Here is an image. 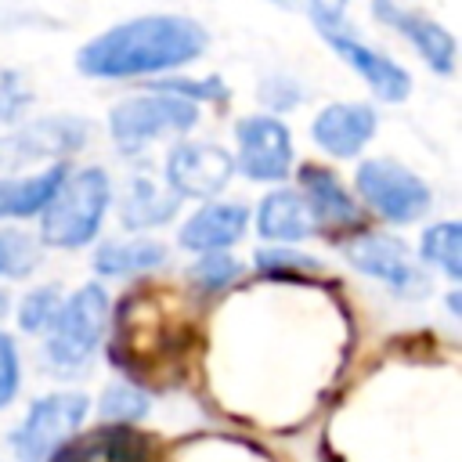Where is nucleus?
Returning <instances> with one entry per match:
<instances>
[{"label": "nucleus", "instance_id": "nucleus-1", "mask_svg": "<svg viewBox=\"0 0 462 462\" xmlns=\"http://www.w3.org/2000/svg\"><path fill=\"white\" fill-rule=\"evenodd\" d=\"M206 47V25L188 14H137L87 40L76 51V72L90 79L162 76L202 58Z\"/></svg>", "mask_w": 462, "mask_h": 462}, {"label": "nucleus", "instance_id": "nucleus-2", "mask_svg": "<svg viewBox=\"0 0 462 462\" xmlns=\"http://www.w3.org/2000/svg\"><path fill=\"white\" fill-rule=\"evenodd\" d=\"M112 202V180L101 166L65 170L51 202L40 209V245L79 249L97 238Z\"/></svg>", "mask_w": 462, "mask_h": 462}, {"label": "nucleus", "instance_id": "nucleus-3", "mask_svg": "<svg viewBox=\"0 0 462 462\" xmlns=\"http://www.w3.org/2000/svg\"><path fill=\"white\" fill-rule=\"evenodd\" d=\"M105 328H108V292L97 282H87L72 296H61V307L47 325V343H43L47 365L65 375L79 372L97 350Z\"/></svg>", "mask_w": 462, "mask_h": 462}, {"label": "nucleus", "instance_id": "nucleus-4", "mask_svg": "<svg viewBox=\"0 0 462 462\" xmlns=\"http://www.w3.org/2000/svg\"><path fill=\"white\" fill-rule=\"evenodd\" d=\"M195 123H199V105L191 97H180L162 87H152L148 94L123 97L108 112V134L123 155L144 152L155 137L188 134Z\"/></svg>", "mask_w": 462, "mask_h": 462}, {"label": "nucleus", "instance_id": "nucleus-5", "mask_svg": "<svg viewBox=\"0 0 462 462\" xmlns=\"http://www.w3.org/2000/svg\"><path fill=\"white\" fill-rule=\"evenodd\" d=\"M354 191L375 217L397 227L422 220L433 202L430 184L397 159H365L354 173Z\"/></svg>", "mask_w": 462, "mask_h": 462}, {"label": "nucleus", "instance_id": "nucleus-6", "mask_svg": "<svg viewBox=\"0 0 462 462\" xmlns=\"http://www.w3.org/2000/svg\"><path fill=\"white\" fill-rule=\"evenodd\" d=\"M90 401L76 390H58L29 404L25 419L11 433V451L18 462H47L87 419Z\"/></svg>", "mask_w": 462, "mask_h": 462}, {"label": "nucleus", "instance_id": "nucleus-7", "mask_svg": "<svg viewBox=\"0 0 462 462\" xmlns=\"http://www.w3.org/2000/svg\"><path fill=\"white\" fill-rule=\"evenodd\" d=\"M343 253L361 274L383 282L397 296L419 300L430 292V278L419 267V260H411L408 242L390 231H361L343 245Z\"/></svg>", "mask_w": 462, "mask_h": 462}, {"label": "nucleus", "instance_id": "nucleus-8", "mask_svg": "<svg viewBox=\"0 0 462 462\" xmlns=\"http://www.w3.org/2000/svg\"><path fill=\"white\" fill-rule=\"evenodd\" d=\"M90 126L76 116H47L29 126H14L0 134V177H11L36 162H54L76 152L87 141Z\"/></svg>", "mask_w": 462, "mask_h": 462}, {"label": "nucleus", "instance_id": "nucleus-9", "mask_svg": "<svg viewBox=\"0 0 462 462\" xmlns=\"http://www.w3.org/2000/svg\"><path fill=\"white\" fill-rule=\"evenodd\" d=\"M235 170L260 184H278L292 170V134L278 116H242L235 123Z\"/></svg>", "mask_w": 462, "mask_h": 462}, {"label": "nucleus", "instance_id": "nucleus-10", "mask_svg": "<svg viewBox=\"0 0 462 462\" xmlns=\"http://www.w3.org/2000/svg\"><path fill=\"white\" fill-rule=\"evenodd\" d=\"M314 29H318L321 40L339 54V61L350 65V69L368 83V90H372L379 101L397 105V101H404V97L411 94V72H408L404 65H397L393 58H386L383 51L368 47L361 36H354V29L343 25V18H339V22H321V25H314Z\"/></svg>", "mask_w": 462, "mask_h": 462}, {"label": "nucleus", "instance_id": "nucleus-11", "mask_svg": "<svg viewBox=\"0 0 462 462\" xmlns=\"http://www.w3.org/2000/svg\"><path fill=\"white\" fill-rule=\"evenodd\" d=\"M235 173V155L213 141H180L166 155V188L177 199H213Z\"/></svg>", "mask_w": 462, "mask_h": 462}, {"label": "nucleus", "instance_id": "nucleus-12", "mask_svg": "<svg viewBox=\"0 0 462 462\" xmlns=\"http://www.w3.org/2000/svg\"><path fill=\"white\" fill-rule=\"evenodd\" d=\"M372 14L397 29L401 36H408V43L419 51V58L437 72V76H451L455 72V54L458 43L451 36L448 25H440L433 14H426L422 7H411L408 0H372Z\"/></svg>", "mask_w": 462, "mask_h": 462}, {"label": "nucleus", "instance_id": "nucleus-13", "mask_svg": "<svg viewBox=\"0 0 462 462\" xmlns=\"http://www.w3.org/2000/svg\"><path fill=\"white\" fill-rule=\"evenodd\" d=\"M300 195L310 209L314 231H321V235H361L365 231V217H361L357 202L350 199V191L328 166L307 162L300 170Z\"/></svg>", "mask_w": 462, "mask_h": 462}, {"label": "nucleus", "instance_id": "nucleus-14", "mask_svg": "<svg viewBox=\"0 0 462 462\" xmlns=\"http://www.w3.org/2000/svg\"><path fill=\"white\" fill-rule=\"evenodd\" d=\"M152 437L130 422H105L87 433H72L47 462H152Z\"/></svg>", "mask_w": 462, "mask_h": 462}, {"label": "nucleus", "instance_id": "nucleus-15", "mask_svg": "<svg viewBox=\"0 0 462 462\" xmlns=\"http://www.w3.org/2000/svg\"><path fill=\"white\" fill-rule=\"evenodd\" d=\"M375 130H379V116L365 101H332L310 123L314 144L325 155H332V159H354V155H361L365 144L375 137Z\"/></svg>", "mask_w": 462, "mask_h": 462}, {"label": "nucleus", "instance_id": "nucleus-16", "mask_svg": "<svg viewBox=\"0 0 462 462\" xmlns=\"http://www.w3.org/2000/svg\"><path fill=\"white\" fill-rule=\"evenodd\" d=\"M249 209L242 202H206L199 206L177 235V245L188 253H224L245 235Z\"/></svg>", "mask_w": 462, "mask_h": 462}, {"label": "nucleus", "instance_id": "nucleus-17", "mask_svg": "<svg viewBox=\"0 0 462 462\" xmlns=\"http://www.w3.org/2000/svg\"><path fill=\"white\" fill-rule=\"evenodd\" d=\"M256 231L271 245H296L307 235H314L310 209L300 195V188H274L256 206Z\"/></svg>", "mask_w": 462, "mask_h": 462}, {"label": "nucleus", "instance_id": "nucleus-18", "mask_svg": "<svg viewBox=\"0 0 462 462\" xmlns=\"http://www.w3.org/2000/svg\"><path fill=\"white\" fill-rule=\"evenodd\" d=\"M69 162L54 159L40 166L36 173H11L0 177V220H22V217H40V209L51 202L54 188L61 184Z\"/></svg>", "mask_w": 462, "mask_h": 462}, {"label": "nucleus", "instance_id": "nucleus-19", "mask_svg": "<svg viewBox=\"0 0 462 462\" xmlns=\"http://www.w3.org/2000/svg\"><path fill=\"white\" fill-rule=\"evenodd\" d=\"M177 206H180V199L170 188L155 184L148 173H137V177H130V184L123 191L119 224L126 231H152V227L170 224L173 213H177Z\"/></svg>", "mask_w": 462, "mask_h": 462}, {"label": "nucleus", "instance_id": "nucleus-20", "mask_svg": "<svg viewBox=\"0 0 462 462\" xmlns=\"http://www.w3.org/2000/svg\"><path fill=\"white\" fill-rule=\"evenodd\" d=\"M166 260V245L159 238H108L94 253V271L105 278H130L159 267Z\"/></svg>", "mask_w": 462, "mask_h": 462}, {"label": "nucleus", "instance_id": "nucleus-21", "mask_svg": "<svg viewBox=\"0 0 462 462\" xmlns=\"http://www.w3.org/2000/svg\"><path fill=\"white\" fill-rule=\"evenodd\" d=\"M422 263L437 267L448 282H462V224L458 220H437L419 238Z\"/></svg>", "mask_w": 462, "mask_h": 462}, {"label": "nucleus", "instance_id": "nucleus-22", "mask_svg": "<svg viewBox=\"0 0 462 462\" xmlns=\"http://www.w3.org/2000/svg\"><path fill=\"white\" fill-rule=\"evenodd\" d=\"M40 263V238L4 227L0 231V278H25Z\"/></svg>", "mask_w": 462, "mask_h": 462}, {"label": "nucleus", "instance_id": "nucleus-23", "mask_svg": "<svg viewBox=\"0 0 462 462\" xmlns=\"http://www.w3.org/2000/svg\"><path fill=\"white\" fill-rule=\"evenodd\" d=\"M58 307H61V292H58V285L29 289V292H25V300L18 303V328H22V332H29V336L47 332L51 318L58 314Z\"/></svg>", "mask_w": 462, "mask_h": 462}, {"label": "nucleus", "instance_id": "nucleus-24", "mask_svg": "<svg viewBox=\"0 0 462 462\" xmlns=\"http://www.w3.org/2000/svg\"><path fill=\"white\" fill-rule=\"evenodd\" d=\"M238 274H242V263H238L235 256H227V253H199V260H195L191 271H188V278H191L195 289H202V292H220V289H227Z\"/></svg>", "mask_w": 462, "mask_h": 462}, {"label": "nucleus", "instance_id": "nucleus-25", "mask_svg": "<svg viewBox=\"0 0 462 462\" xmlns=\"http://www.w3.org/2000/svg\"><path fill=\"white\" fill-rule=\"evenodd\" d=\"M148 415V397L144 390L130 386V383H112L101 393V419L105 422H137Z\"/></svg>", "mask_w": 462, "mask_h": 462}, {"label": "nucleus", "instance_id": "nucleus-26", "mask_svg": "<svg viewBox=\"0 0 462 462\" xmlns=\"http://www.w3.org/2000/svg\"><path fill=\"white\" fill-rule=\"evenodd\" d=\"M32 105V90L18 69H0V126H14Z\"/></svg>", "mask_w": 462, "mask_h": 462}, {"label": "nucleus", "instance_id": "nucleus-27", "mask_svg": "<svg viewBox=\"0 0 462 462\" xmlns=\"http://www.w3.org/2000/svg\"><path fill=\"white\" fill-rule=\"evenodd\" d=\"M256 271L263 274H300V271H314V260L303 256V253H292L289 245H271V249H260L256 253Z\"/></svg>", "mask_w": 462, "mask_h": 462}, {"label": "nucleus", "instance_id": "nucleus-28", "mask_svg": "<svg viewBox=\"0 0 462 462\" xmlns=\"http://www.w3.org/2000/svg\"><path fill=\"white\" fill-rule=\"evenodd\" d=\"M22 383V365H18V346L7 332H0V408H7L18 393Z\"/></svg>", "mask_w": 462, "mask_h": 462}, {"label": "nucleus", "instance_id": "nucleus-29", "mask_svg": "<svg viewBox=\"0 0 462 462\" xmlns=\"http://www.w3.org/2000/svg\"><path fill=\"white\" fill-rule=\"evenodd\" d=\"M274 4L303 7V11H307V18H310L314 25H321V22H339V18H343V11H346V0H274Z\"/></svg>", "mask_w": 462, "mask_h": 462}, {"label": "nucleus", "instance_id": "nucleus-30", "mask_svg": "<svg viewBox=\"0 0 462 462\" xmlns=\"http://www.w3.org/2000/svg\"><path fill=\"white\" fill-rule=\"evenodd\" d=\"M4 314H7V292L0 289V318H4Z\"/></svg>", "mask_w": 462, "mask_h": 462}]
</instances>
